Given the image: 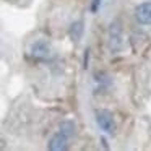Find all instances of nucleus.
Masks as SVG:
<instances>
[{
    "label": "nucleus",
    "instance_id": "1",
    "mask_svg": "<svg viewBox=\"0 0 151 151\" xmlns=\"http://www.w3.org/2000/svg\"><path fill=\"white\" fill-rule=\"evenodd\" d=\"M96 122L101 127V130H104L106 133H114L115 132V122L114 117L109 111H98L96 112Z\"/></svg>",
    "mask_w": 151,
    "mask_h": 151
},
{
    "label": "nucleus",
    "instance_id": "5",
    "mask_svg": "<svg viewBox=\"0 0 151 151\" xmlns=\"http://www.w3.org/2000/svg\"><path fill=\"white\" fill-rule=\"evenodd\" d=\"M81 31H83V23L81 21H76V23L72 24V29H70V36H72L73 41H78L80 36H81Z\"/></svg>",
    "mask_w": 151,
    "mask_h": 151
},
{
    "label": "nucleus",
    "instance_id": "4",
    "mask_svg": "<svg viewBox=\"0 0 151 151\" xmlns=\"http://www.w3.org/2000/svg\"><path fill=\"white\" fill-rule=\"evenodd\" d=\"M68 138L65 133H62V132H59V133H55L52 138H50L49 141V150L52 151H63L68 148Z\"/></svg>",
    "mask_w": 151,
    "mask_h": 151
},
{
    "label": "nucleus",
    "instance_id": "6",
    "mask_svg": "<svg viewBox=\"0 0 151 151\" xmlns=\"http://www.w3.org/2000/svg\"><path fill=\"white\" fill-rule=\"evenodd\" d=\"M60 132L65 133L67 137H72L75 133V125H73V122H62L60 124Z\"/></svg>",
    "mask_w": 151,
    "mask_h": 151
},
{
    "label": "nucleus",
    "instance_id": "3",
    "mask_svg": "<svg viewBox=\"0 0 151 151\" xmlns=\"http://www.w3.org/2000/svg\"><path fill=\"white\" fill-rule=\"evenodd\" d=\"M135 17H137L138 23L151 24V2H145V4L138 5L135 8Z\"/></svg>",
    "mask_w": 151,
    "mask_h": 151
},
{
    "label": "nucleus",
    "instance_id": "2",
    "mask_svg": "<svg viewBox=\"0 0 151 151\" xmlns=\"http://www.w3.org/2000/svg\"><path fill=\"white\" fill-rule=\"evenodd\" d=\"M50 55V46L46 41H37L31 47V57L34 60H47Z\"/></svg>",
    "mask_w": 151,
    "mask_h": 151
}]
</instances>
